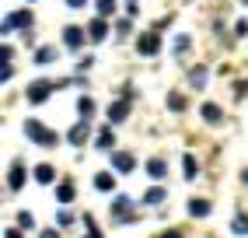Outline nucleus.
I'll return each instance as SVG.
<instances>
[{"label":"nucleus","instance_id":"f257e3e1","mask_svg":"<svg viewBox=\"0 0 248 238\" xmlns=\"http://www.w3.org/2000/svg\"><path fill=\"white\" fill-rule=\"evenodd\" d=\"M25 133H28V137L35 140V144H42V147H53V144L60 140L53 130H46V126L39 123V119H28V123H25Z\"/></svg>","mask_w":248,"mask_h":238},{"label":"nucleus","instance_id":"f03ea898","mask_svg":"<svg viewBox=\"0 0 248 238\" xmlns=\"http://www.w3.org/2000/svg\"><path fill=\"white\" fill-rule=\"evenodd\" d=\"M49 91H53V84H49V81H35V84L28 88V102H46Z\"/></svg>","mask_w":248,"mask_h":238},{"label":"nucleus","instance_id":"7ed1b4c3","mask_svg":"<svg viewBox=\"0 0 248 238\" xmlns=\"http://www.w3.org/2000/svg\"><path fill=\"white\" fill-rule=\"evenodd\" d=\"M137 49H140V53H147V56H154L157 49H161V39H157V35H143V39L137 42Z\"/></svg>","mask_w":248,"mask_h":238},{"label":"nucleus","instance_id":"20e7f679","mask_svg":"<svg viewBox=\"0 0 248 238\" xmlns=\"http://www.w3.org/2000/svg\"><path fill=\"white\" fill-rule=\"evenodd\" d=\"M7 186H11V189H21V186H25V165H21V161H14V168H11V179H7Z\"/></svg>","mask_w":248,"mask_h":238},{"label":"nucleus","instance_id":"39448f33","mask_svg":"<svg viewBox=\"0 0 248 238\" xmlns=\"http://www.w3.org/2000/svg\"><path fill=\"white\" fill-rule=\"evenodd\" d=\"M112 165L119 168V172H133V168H137V158H133V154H115Z\"/></svg>","mask_w":248,"mask_h":238},{"label":"nucleus","instance_id":"423d86ee","mask_svg":"<svg viewBox=\"0 0 248 238\" xmlns=\"http://www.w3.org/2000/svg\"><path fill=\"white\" fill-rule=\"evenodd\" d=\"M63 42H67L70 49H80V42H84V32H80V28H67V32H63Z\"/></svg>","mask_w":248,"mask_h":238},{"label":"nucleus","instance_id":"0eeeda50","mask_svg":"<svg viewBox=\"0 0 248 238\" xmlns=\"http://www.w3.org/2000/svg\"><path fill=\"white\" fill-rule=\"evenodd\" d=\"M164 172H168V165H164L161 158H151V161H147V175H151V179H164Z\"/></svg>","mask_w":248,"mask_h":238},{"label":"nucleus","instance_id":"6e6552de","mask_svg":"<svg viewBox=\"0 0 248 238\" xmlns=\"http://www.w3.org/2000/svg\"><path fill=\"white\" fill-rule=\"evenodd\" d=\"M84 137H88V119H80V123H77V126L67 133V140H70V144H80Z\"/></svg>","mask_w":248,"mask_h":238},{"label":"nucleus","instance_id":"1a4fd4ad","mask_svg":"<svg viewBox=\"0 0 248 238\" xmlns=\"http://www.w3.org/2000/svg\"><path fill=\"white\" fill-rule=\"evenodd\" d=\"M126 112H129V105H126V98H123V102H115V105L108 109V119H112V123H123Z\"/></svg>","mask_w":248,"mask_h":238},{"label":"nucleus","instance_id":"9d476101","mask_svg":"<svg viewBox=\"0 0 248 238\" xmlns=\"http://www.w3.org/2000/svg\"><path fill=\"white\" fill-rule=\"evenodd\" d=\"M88 32H91V42H102V39L108 35V25L98 18V21H91V28H88Z\"/></svg>","mask_w":248,"mask_h":238},{"label":"nucleus","instance_id":"9b49d317","mask_svg":"<svg viewBox=\"0 0 248 238\" xmlns=\"http://www.w3.org/2000/svg\"><path fill=\"white\" fill-rule=\"evenodd\" d=\"M189 214L192 217H206L210 214V200H189Z\"/></svg>","mask_w":248,"mask_h":238},{"label":"nucleus","instance_id":"f8f14e48","mask_svg":"<svg viewBox=\"0 0 248 238\" xmlns=\"http://www.w3.org/2000/svg\"><path fill=\"white\" fill-rule=\"evenodd\" d=\"M56 179V172H53V168H49V165H39L35 168V182H42V186H49V182H53Z\"/></svg>","mask_w":248,"mask_h":238},{"label":"nucleus","instance_id":"ddd939ff","mask_svg":"<svg viewBox=\"0 0 248 238\" xmlns=\"http://www.w3.org/2000/svg\"><path fill=\"white\" fill-rule=\"evenodd\" d=\"M203 119H206V123H220V109L206 102V105H203Z\"/></svg>","mask_w":248,"mask_h":238},{"label":"nucleus","instance_id":"4468645a","mask_svg":"<svg viewBox=\"0 0 248 238\" xmlns=\"http://www.w3.org/2000/svg\"><path fill=\"white\" fill-rule=\"evenodd\" d=\"M53 60H56V49H49V46H46V49H39V56H35V63H39V67L53 63Z\"/></svg>","mask_w":248,"mask_h":238},{"label":"nucleus","instance_id":"2eb2a0df","mask_svg":"<svg viewBox=\"0 0 248 238\" xmlns=\"http://www.w3.org/2000/svg\"><path fill=\"white\" fill-rule=\"evenodd\" d=\"M182 172H186V179H196V158L192 154L182 158Z\"/></svg>","mask_w":248,"mask_h":238},{"label":"nucleus","instance_id":"dca6fc26","mask_svg":"<svg viewBox=\"0 0 248 238\" xmlns=\"http://www.w3.org/2000/svg\"><path fill=\"white\" fill-rule=\"evenodd\" d=\"M143 203H147V207H157V203H164V189H151V193L143 196Z\"/></svg>","mask_w":248,"mask_h":238},{"label":"nucleus","instance_id":"f3484780","mask_svg":"<svg viewBox=\"0 0 248 238\" xmlns=\"http://www.w3.org/2000/svg\"><path fill=\"white\" fill-rule=\"evenodd\" d=\"M94 186H98V189H105V193H108V189H112V186H115V179H112L108 172H102V175H98V179H94Z\"/></svg>","mask_w":248,"mask_h":238},{"label":"nucleus","instance_id":"a211bd4d","mask_svg":"<svg viewBox=\"0 0 248 238\" xmlns=\"http://www.w3.org/2000/svg\"><path fill=\"white\" fill-rule=\"evenodd\" d=\"M56 196H60V203H70V200H74V186H70V182H63Z\"/></svg>","mask_w":248,"mask_h":238},{"label":"nucleus","instance_id":"6ab92c4d","mask_svg":"<svg viewBox=\"0 0 248 238\" xmlns=\"http://www.w3.org/2000/svg\"><path fill=\"white\" fill-rule=\"evenodd\" d=\"M108 147H112V133L102 130V133H98V151H108Z\"/></svg>","mask_w":248,"mask_h":238},{"label":"nucleus","instance_id":"aec40b11","mask_svg":"<svg viewBox=\"0 0 248 238\" xmlns=\"http://www.w3.org/2000/svg\"><path fill=\"white\" fill-rule=\"evenodd\" d=\"M231 228H234V235H248V217H234Z\"/></svg>","mask_w":248,"mask_h":238},{"label":"nucleus","instance_id":"412c9836","mask_svg":"<svg viewBox=\"0 0 248 238\" xmlns=\"http://www.w3.org/2000/svg\"><path fill=\"white\" fill-rule=\"evenodd\" d=\"M98 4V14H112L115 11V0H94Z\"/></svg>","mask_w":248,"mask_h":238},{"label":"nucleus","instance_id":"4be33fe9","mask_svg":"<svg viewBox=\"0 0 248 238\" xmlns=\"http://www.w3.org/2000/svg\"><path fill=\"white\" fill-rule=\"evenodd\" d=\"M203 81H206V70H203V67H196V70H192V84H196V88H203Z\"/></svg>","mask_w":248,"mask_h":238},{"label":"nucleus","instance_id":"5701e85b","mask_svg":"<svg viewBox=\"0 0 248 238\" xmlns=\"http://www.w3.org/2000/svg\"><path fill=\"white\" fill-rule=\"evenodd\" d=\"M91 112H94V102H91V98H80V116H84V119H88Z\"/></svg>","mask_w":248,"mask_h":238},{"label":"nucleus","instance_id":"b1692460","mask_svg":"<svg viewBox=\"0 0 248 238\" xmlns=\"http://www.w3.org/2000/svg\"><path fill=\"white\" fill-rule=\"evenodd\" d=\"M18 224H21V228H35V221H31L28 210H21V214H18Z\"/></svg>","mask_w":248,"mask_h":238},{"label":"nucleus","instance_id":"393cba45","mask_svg":"<svg viewBox=\"0 0 248 238\" xmlns=\"http://www.w3.org/2000/svg\"><path fill=\"white\" fill-rule=\"evenodd\" d=\"M168 105L178 112V109H186V98H182V95H171V98H168Z\"/></svg>","mask_w":248,"mask_h":238},{"label":"nucleus","instance_id":"a878e982","mask_svg":"<svg viewBox=\"0 0 248 238\" xmlns=\"http://www.w3.org/2000/svg\"><path fill=\"white\" fill-rule=\"evenodd\" d=\"M11 56H14V49H11V46H0V63H7Z\"/></svg>","mask_w":248,"mask_h":238},{"label":"nucleus","instance_id":"bb28decb","mask_svg":"<svg viewBox=\"0 0 248 238\" xmlns=\"http://www.w3.org/2000/svg\"><path fill=\"white\" fill-rule=\"evenodd\" d=\"M14 70H11V63H0V81H7Z\"/></svg>","mask_w":248,"mask_h":238},{"label":"nucleus","instance_id":"cd10ccee","mask_svg":"<svg viewBox=\"0 0 248 238\" xmlns=\"http://www.w3.org/2000/svg\"><path fill=\"white\" fill-rule=\"evenodd\" d=\"M84 4H88V0H67V7H74V11H77V7H84Z\"/></svg>","mask_w":248,"mask_h":238},{"label":"nucleus","instance_id":"c85d7f7f","mask_svg":"<svg viewBox=\"0 0 248 238\" xmlns=\"http://www.w3.org/2000/svg\"><path fill=\"white\" fill-rule=\"evenodd\" d=\"M7 238H25V235H21V231H14V228H11V231H7Z\"/></svg>","mask_w":248,"mask_h":238},{"label":"nucleus","instance_id":"c756f323","mask_svg":"<svg viewBox=\"0 0 248 238\" xmlns=\"http://www.w3.org/2000/svg\"><path fill=\"white\" fill-rule=\"evenodd\" d=\"M161 238H182V235H178V231H164Z\"/></svg>","mask_w":248,"mask_h":238},{"label":"nucleus","instance_id":"7c9ffc66","mask_svg":"<svg viewBox=\"0 0 248 238\" xmlns=\"http://www.w3.org/2000/svg\"><path fill=\"white\" fill-rule=\"evenodd\" d=\"M42 238H60V235L56 231H42Z\"/></svg>","mask_w":248,"mask_h":238},{"label":"nucleus","instance_id":"2f4dec72","mask_svg":"<svg viewBox=\"0 0 248 238\" xmlns=\"http://www.w3.org/2000/svg\"><path fill=\"white\" fill-rule=\"evenodd\" d=\"M241 179H245V182H248V168H245V175H241Z\"/></svg>","mask_w":248,"mask_h":238},{"label":"nucleus","instance_id":"473e14b6","mask_svg":"<svg viewBox=\"0 0 248 238\" xmlns=\"http://www.w3.org/2000/svg\"><path fill=\"white\" fill-rule=\"evenodd\" d=\"M245 4H248V0H245Z\"/></svg>","mask_w":248,"mask_h":238}]
</instances>
